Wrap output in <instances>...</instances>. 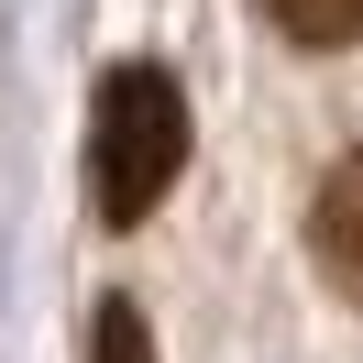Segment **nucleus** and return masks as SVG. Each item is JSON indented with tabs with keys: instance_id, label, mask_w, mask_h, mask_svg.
Instances as JSON below:
<instances>
[{
	"instance_id": "1",
	"label": "nucleus",
	"mask_w": 363,
	"mask_h": 363,
	"mask_svg": "<svg viewBox=\"0 0 363 363\" xmlns=\"http://www.w3.org/2000/svg\"><path fill=\"white\" fill-rule=\"evenodd\" d=\"M177 165H187V89L165 67H143V55L111 67L99 99H89V209L111 231L155 220L165 187H177Z\"/></svg>"
},
{
	"instance_id": "2",
	"label": "nucleus",
	"mask_w": 363,
	"mask_h": 363,
	"mask_svg": "<svg viewBox=\"0 0 363 363\" xmlns=\"http://www.w3.org/2000/svg\"><path fill=\"white\" fill-rule=\"evenodd\" d=\"M308 253H319V275L363 308V143L319 177V199H308Z\"/></svg>"
},
{
	"instance_id": "3",
	"label": "nucleus",
	"mask_w": 363,
	"mask_h": 363,
	"mask_svg": "<svg viewBox=\"0 0 363 363\" xmlns=\"http://www.w3.org/2000/svg\"><path fill=\"white\" fill-rule=\"evenodd\" d=\"M264 11H275V33H286V45H319V55L363 33V0H264Z\"/></svg>"
},
{
	"instance_id": "4",
	"label": "nucleus",
	"mask_w": 363,
	"mask_h": 363,
	"mask_svg": "<svg viewBox=\"0 0 363 363\" xmlns=\"http://www.w3.org/2000/svg\"><path fill=\"white\" fill-rule=\"evenodd\" d=\"M99 363H155V330H143L133 297H111V308H99Z\"/></svg>"
}]
</instances>
